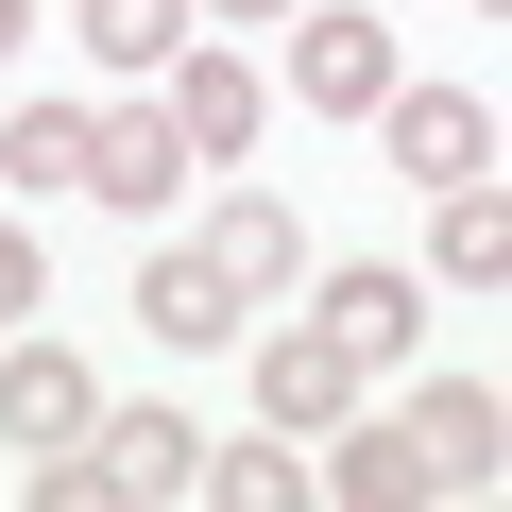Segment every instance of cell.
I'll return each instance as SVG.
<instances>
[{"label": "cell", "instance_id": "obj_6", "mask_svg": "<svg viewBox=\"0 0 512 512\" xmlns=\"http://www.w3.org/2000/svg\"><path fill=\"white\" fill-rule=\"evenodd\" d=\"M86 410H103V376L69 342H18V325H0V444L52 461V444H86Z\"/></svg>", "mask_w": 512, "mask_h": 512}, {"label": "cell", "instance_id": "obj_17", "mask_svg": "<svg viewBox=\"0 0 512 512\" xmlns=\"http://www.w3.org/2000/svg\"><path fill=\"white\" fill-rule=\"evenodd\" d=\"M18 308H52V239H35V222H0V325H18Z\"/></svg>", "mask_w": 512, "mask_h": 512}, {"label": "cell", "instance_id": "obj_11", "mask_svg": "<svg viewBox=\"0 0 512 512\" xmlns=\"http://www.w3.org/2000/svg\"><path fill=\"white\" fill-rule=\"evenodd\" d=\"M137 325H154V342L188 359V342H239V291L205 274V256H188V239H154V256H137Z\"/></svg>", "mask_w": 512, "mask_h": 512}, {"label": "cell", "instance_id": "obj_12", "mask_svg": "<svg viewBox=\"0 0 512 512\" xmlns=\"http://www.w3.org/2000/svg\"><path fill=\"white\" fill-rule=\"evenodd\" d=\"M427 256H444L461 291H495V274H512V188H495V171H461V188H427Z\"/></svg>", "mask_w": 512, "mask_h": 512}, {"label": "cell", "instance_id": "obj_19", "mask_svg": "<svg viewBox=\"0 0 512 512\" xmlns=\"http://www.w3.org/2000/svg\"><path fill=\"white\" fill-rule=\"evenodd\" d=\"M188 18H291V0H188Z\"/></svg>", "mask_w": 512, "mask_h": 512}, {"label": "cell", "instance_id": "obj_14", "mask_svg": "<svg viewBox=\"0 0 512 512\" xmlns=\"http://www.w3.org/2000/svg\"><path fill=\"white\" fill-rule=\"evenodd\" d=\"M86 52H103V69H137V86H154V69H171V52H188V0H86Z\"/></svg>", "mask_w": 512, "mask_h": 512}, {"label": "cell", "instance_id": "obj_1", "mask_svg": "<svg viewBox=\"0 0 512 512\" xmlns=\"http://www.w3.org/2000/svg\"><path fill=\"white\" fill-rule=\"evenodd\" d=\"M154 103H171V137H188V171H239L256 137H274V86H256L239 52H205V35L154 69Z\"/></svg>", "mask_w": 512, "mask_h": 512}, {"label": "cell", "instance_id": "obj_10", "mask_svg": "<svg viewBox=\"0 0 512 512\" xmlns=\"http://www.w3.org/2000/svg\"><path fill=\"white\" fill-rule=\"evenodd\" d=\"M410 325H427V291L393 274V256H342V274H325V342L376 376V359H410Z\"/></svg>", "mask_w": 512, "mask_h": 512}, {"label": "cell", "instance_id": "obj_15", "mask_svg": "<svg viewBox=\"0 0 512 512\" xmlns=\"http://www.w3.org/2000/svg\"><path fill=\"white\" fill-rule=\"evenodd\" d=\"M0 171L18 188H86V103H18L0 120Z\"/></svg>", "mask_w": 512, "mask_h": 512}, {"label": "cell", "instance_id": "obj_7", "mask_svg": "<svg viewBox=\"0 0 512 512\" xmlns=\"http://www.w3.org/2000/svg\"><path fill=\"white\" fill-rule=\"evenodd\" d=\"M171 188H188V137H171V103H120V120H86V205H120V222H171Z\"/></svg>", "mask_w": 512, "mask_h": 512}, {"label": "cell", "instance_id": "obj_16", "mask_svg": "<svg viewBox=\"0 0 512 512\" xmlns=\"http://www.w3.org/2000/svg\"><path fill=\"white\" fill-rule=\"evenodd\" d=\"M188 495H222V512H291V495H308V461H291V444H205V478H188Z\"/></svg>", "mask_w": 512, "mask_h": 512}, {"label": "cell", "instance_id": "obj_4", "mask_svg": "<svg viewBox=\"0 0 512 512\" xmlns=\"http://www.w3.org/2000/svg\"><path fill=\"white\" fill-rule=\"evenodd\" d=\"M376 137H393V171H410V188H461V171H495V103H478V86H410V69H393Z\"/></svg>", "mask_w": 512, "mask_h": 512}, {"label": "cell", "instance_id": "obj_2", "mask_svg": "<svg viewBox=\"0 0 512 512\" xmlns=\"http://www.w3.org/2000/svg\"><path fill=\"white\" fill-rule=\"evenodd\" d=\"M393 427H410L427 495H495V478H512V410H495V376H427Z\"/></svg>", "mask_w": 512, "mask_h": 512}, {"label": "cell", "instance_id": "obj_9", "mask_svg": "<svg viewBox=\"0 0 512 512\" xmlns=\"http://www.w3.org/2000/svg\"><path fill=\"white\" fill-rule=\"evenodd\" d=\"M86 461H103V495H188L205 478V427L188 410H86Z\"/></svg>", "mask_w": 512, "mask_h": 512}, {"label": "cell", "instance_id": "obj_5", "mask_svg": "<svg viewBox=\"0 0 512 512\" xmlns=\"http://www.w3.org/2000/svg\"><path fill=\"white\" fill-rule=\"evenodd\" d=\"M188 256H205V274H222V291H239V308H274V291H308V222H291V205H274V188H222V205H205V239H188Z\"/></svg>", "mask_w": 512, "mask_h": 512}, {"label": "cell", "instance_id": "obj_3", "mask_svg": "<svg viewBox=\"0 0 512 512\" xmlns=\"http://www.w3.org/2000/svg\"><path fill=\"white\" fill-rule=\"evenodd\" d=\"M393 69H410V52H393V18H359V0H325V18L291 35V103H308V120H376Z\"/></svg>", "mask_w": 512, "mask_h": 512}, {"label": "cell", "instance_id": "obj_13", "mask_svg": "<svg viewBox=\"0 0 512 512\" xmlns=\"http://www.w3.org/2000/svg\"><path fill=\"white\" fill-rule=\"evenodd\" d=\"M325 495H342V512H427L410 427H359V410H342V427H325Z\"/></svg>", "mask_w": 512, "mask_h": 512}, {"label": "cell", "instance_id": "obj_18", "mask_svg": "<svg viewBox=\"0 0 512 512\" xmlns=\"http://www.w3.org/2000/svg\"><path fill=\"white\" fill-rule=\"evenodd\" d=\"M18 52H35V0H0V69H18Z\"/></svg>", "mask_w": 512, "mask_h": 512}, {"label": "cell", "instance_id": "obj_8", "mask_svg": "<svg viewBox=\"0 0 512 512\" xmlns=\"http://www.w3.org/2000/svg\"><path fill=\"white\" fill-rule=\"evenodd\" d=\"M256 410H274L291 444H325V427L359 410V359H342L325 325H274V342H256Z\"/></svg>", "mask_w": 512, "mask_h": 512}]
</instances>
